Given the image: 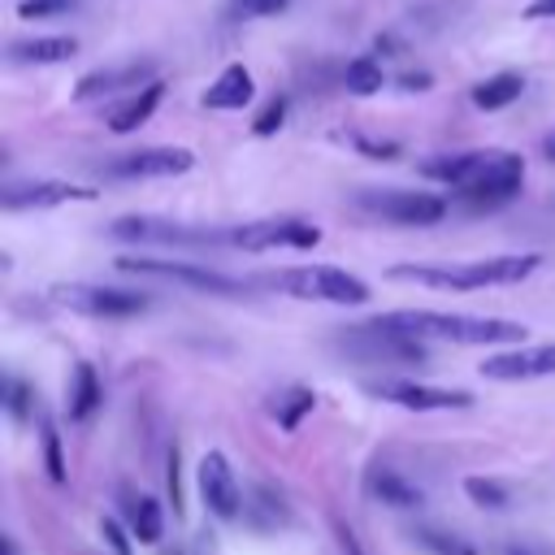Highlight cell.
Segmentation results:
<instances>
[{
  "instance_id": "1",
  "label": "cell",
  "mask_w": 555,
  "mask_h": 555,
  "mask_svg": "<svg viewBox=\"0 0 555 555\" xmlns=\"http://www.w3.org/2000/svg\"><path fill=\"white\" fill-rule=\"evenodd\" d=\"M377 330L416 338V343H455V347H525V325L507 317H477V312H434V308H395L373 317Z\"/></svg>"
},
{
  "instance_id": "2",
  "label": "cell",
  "mask_w": 555,
  "mask_h": 555,
  "mask_svg": "<svg viewBox=\"0 0 555 555\" xmlns=\"http://www.w3.org/2000/svg\"><path fill=\"white\" fill-rule=\"evenodd\" d=\"M542 264L538 251L520 256H486V260H464V264H390V282H416L434 291H481V286H512L525 282Z\"/></svg>"
},
{
  "instance_id": "3",
  "label": "cell",
  "mask_w": 555,
  "mask_h": 555,
  "mask_svg": "<svg viewBox=\"0 0 555 555\" xmlns=\"http://www.w3.org/2000/svg\"><path fill=\"white\" fill-rule=\"evenodd\" d=\"M256 286L286 291L291 299H317V304H369V282L338 269V264H295L278 273H260Z\"/></svg>"
},
{
  "instance_id": "4",
  "label": "cell",
  "mask_w": 555,
  "mask_h": 555,
  "mask_svg": "<svg viewBox=\"0 0 555 555\" xmlns=\"http://www.w3.org/2000/svg\"><path fill=\"white\" fill-rule=\"evenodd\" d=\"M121 273H139V278H160V282H178V286H191V291H204V295H247L256 282H238L230 273H217L199 260H165V256H121L117 260Z\"/></svg>"
},
{
  "instance_id": "5",
  "label": "cell",
  "mask_w": 555,
  "mask_h": 555,
  "mask_svg": "<svg viewBox=\"0 0 555 555\" xmlns=\"http://www.w3.org/2000/svg\"><path fill=\"white\" fill-rule=\"evenodd\" d=\"M356 208L382 217L390 225H438L447 217V199L434 191H403V186H364L356 191Z\"/></svg>"
},
{
  "instance_id": "6",
  "label": "cell",
  "mask_w": 555,
  "mask_h": 555,
  "mask_svg": "<svg viewBox=\"0 0 555 555\" xmlns=\"http://www.w3.org/2000/svg\"><path fill=\"white\" fill-rule=\"evenodd\" d=\"M334 347L364 360V364H425L429 351L425 343L416 338H403V334H390V330H377L373 321H360V325H343L334 334Z\"/></svg>"
},
{
  "instance_id": "7",
  "label": "cell",
  "mask_w": 555,
  "mask_h": 555,
  "mask_svg": "<svg viewBox=\"0 0 555 555\" xmlns=\"http://www.w3.org/2000/svg\"><path fill=\"white\" fill-rule=\"evenodd\" d=\"M108 234L121 243H165V247L230 243V225H186V221H165V217H117Z\"/></svg>"
},
{
  "instance_id": "8",
  "label": "cell",
  "mask_w": 555,
  "mask_h": 555,
  "mask_svg": "<svg viewBox=\"0 0 555 555\" xmlns=\"http://www.w3.org/2000/svg\"><path fill=\"white\" fill-rule=\"evenodd\" d=\"M52 304L74 308L82 317H139L152 308L147 291H121V286H100V282H56Z\"/></svg>"
},
{
  "instance_id": "9",
  "label": "cell",
  "mask_w": 555,
  "mask_h": 555,
  "mask_svg": "<svg viewBox=\"0 0 555 555\" xmlns=\"http://www.w3.org/2000/svg\"><path fill=\"white\" fill-rule=\"evenodd\" d=\"M317 243H321V225L304 217H264V221L230 225V247H243V251H278V247L308 251Z\"/></svg>"
},
{
  "instance_id": "10",
  "label": "cell",
  "mask_w": 555,
  "mask_h": 555,
  "mask_svg": "<svg viewBox=\"0 0 555 555\" xmlns=\"http://www.w3.org/2000/svg\"><path fill=\"white\" fill-rule=\"evenodd\" d=\"M364 390L382 403H395V408H408V412H460L473 403L468 390H455V386H425V382H412V377H377V382H364Z\"/></svg>"
},
{
  "instance_id": "11",
  "label": "cell",
  "mask_w": 555,
  "mask_h": 555,
  "mask_svg": "<svg viewBox=\"0 0 555 555\" xmlns=\"http://www.w3.org/2000/svg\"><path fill=\"white\" fill-rule=\"evenodd\" d=\"M195 490L204 499V507L217 520H238L243 516V486L230 468V460L221 451H204L195 464Z\"/></svg>"
},
{
  "instance_id": "12",
  "label": "cell",
  "mask_w": 555,
  "mask_h": 555,
  "mask_svg": "<svg viewBox=\"0 0 555 555\" xmlns=\"http://www.w3.org/2000/svg\"><path fill=\"white\" fill-rule=\"evenodd\" d=\"M100 191L78 186V182H61V178H26V182H4L0 186V208L4 212H22V208H61V204H91Z\"/></svg>"
},
{
  "instance_id": "13",
  "label": "cell",
  "mask_w": 555,
  "mask_h": 555,
  "mask_svg": "<svg viewBox=\"0 0 555 555\" xmlns=\"http://www.w3.org/2000/svg\"><path fill=\"white\" fill-rule=\"evenodd\" d=\"M147 82H156V61L139 56V61H121V65H100L91 74H82L74 82V100L78 104H91V100H104V95H117V91H143Z\"/></svg>"
},
{
  "instance_id": "14",
  "label": "cell",
  "mask_w": 555,
  "mask_h": 555,
  "mask_svg": "<svg viewBox=\"0 0 555 555\" xmlns=\"http://www.w3.org/2000/svg\"><path fill=\"white\" fill-rule=\"evenodd\" d=\"M195 165L191 147H139V152H121L104 165L108 178H178Z\"/></svg>"
},
{
  "instance_id": "15",
  "label": "cell",
  "mask_w": 555,
  "mask_h": 555,
  "mask_svg": "<svg viewBox=\"0 0 555 555\" xmlns=\"http://www.w3.org/2000/svg\"><path fill=\"white\" fill-rule=\"evenodd\" d=\"M481 377L490 382H529V377H555V343L538 347H512L481 360Z\"/></svg>"
},
{
  "instance_id": "16",
  "label": "cell",
  "mask_w": 555,
  "mask_h": 555,
  "mask_svg": "<svg viewBox=\"0 0 555 555\" xmlns=\"http://www.w3.org/2000/svg\"><path fill=\"white\" fill-rule=\"evenodd\" d=\"M520 182H525V160L516 152H499L494 165L486 169V178H477L473 186H464L455 195L473 208H494V204H507L520 191Z\"/></svg>"
},
{
  "instance_id": "17",
  "label": "cell",
  "mask_w": 555,
  "mask_h": 555,
  "mask_svg": "<svg viewBox=\"0 0 555 555\" xmlns=\"http://www.w3.org/2000/svg\"><path fill=\"white\" fill-rule=\"evenodd\" d=\"M499 147H473V152H438V156H425L421 160V173L434 178V182H447L451 191H464L473 186L477 178H486V169L494 165Z\"/></svg>"
},
{
  "instance_id": "18",
  "label": "cell",
  "mask_w": 555,
  "mask_h": 555,
  "mask_svg": "<svg viewBox=\"0 0 555 555\" xmlns=\"http://www.w3.org/2000/svg\"><path fill=\"white\" fill-rule=\"evenodd\" d=\"M251 95H256L251 69L234 61V65H225V69L212 78V87L199 95V104H204V108H212V113H238L243 104H251Z\"/></svg>"
},
{
  "instance_id": "19",
  "label": "cell",
  "mask_w": 555,
  "mask_h": 555,
  "mask_svg": "<svg viewBox=\"0 0 555 555\" xmlns=\"http://www.w3.org/2000/svg\"><path fill=\"white\" fill-rule=\"evenodd\" d=\"M364 490L377 499V503H386V507H399V512H412V507H421L425 503V490L416 486V481H408L399 468H369V477H364Z\"/></svg>"
},
{
  "instance_id": "20",
  "label": "cell",
  "mask_w": 555,
  "mask_h": 555,
  "mask_svg": "<svg viewBox=\"0 0 555 555\" xmlns=\"http://www.w3.org/2000/svg\"><path fill=\"white\" fill-rule=\"evenodd\" d=\"M78 52V39L69 35H39V39H9V61L13 65H56Z\"/></svg>"
},
{
  "instance_id": "21",
  "label": "cell",
  "mask_w": 555,
  "mask_h": 555,
  "mask_svg": "<svg viewBox=\"0 0 555 555\" xmlns=\"http://www.w3.org/2000/svg\"><path fill=\"white\" fill-rule=\"evenodd\" d=\"M243 520L260 533H273L291 525V507L273 486H251V494H243Z\"/></svg>"
},
{
  "instance_id": "22",
  "label": "cell",
  "mask_w": 555,
  "mask_h": 555,
  "mask_svg": "<svg viewBox=\"0 0 555 555\" xmlns=\"http://www.w3.org/2000/svg\"><path fill=\"white\" fill-rule=\"evenodd\" d=\"M165 100V82L156 78V82H147L143 91H134V95H126L113 113H108V130L113 134H130V130H139L152 113H156V104Z\"/></svg>"
},
{
  "instance_id": "23",
  "label": "cell",
  "mask_w": 555,
  "mask_h": 555,
  "mask_svg": "<svg viewBox=\"0 0 555 555\" xmlns=\"http://www.w3.org/2000/svg\"><path fill=\"white\" fill-rule=\"evenodd\" d=\"M520 91H525V74H516V69H499V74L481 78V82H477L468 95H473V104H477V108L494 113V108L516 104V100H520Z\"/></svg>"
},
{
  "instance_id": "24",
  "label": "cell",
  "mask_w": 555,
  "mask_h": 555,
  "mask_svg": "<svg viewBox=\"0 0 555 555\" xmlns=\"http://www.w3.org/2000/svg\"><path fill=\"white\" fill-rule=\"evenodd\" d=\"M126 525H130V538H139L143 546H156L165 533V512L147 494H126Z\"/></svg>"
},
{
  "instance_id": "25",
  "label": "cell",
  "mask_w": 555,
  "mask_h": 555,
  "mask_svg": "<svg viewBox=\"0 0 555 555\" xmlns=\"http://www.w3.org/2000/svg\"><path fill=\"white\" fill-rule=\"evenodd\" d=\"M100 403H104V386H100L95 369L87 360H78L74 364V382H69V416L74 421H91Z\"/></svg>"
},
{
  "instance_id": "26",
  "label": "cell",
  "mask_w": 555,
  "mask_h": 555,
  "mask_svg": "<svg viewBox=\"0 0 555 555\" xmlns=\"http://www.w3.org/2000/svg\"><path fill=\"white\" fill-rule=\"evenodd\" d=\"M312 408H317V390H312V386H286L282 395H273L269 416H273L282 429H299Z\"/></svg>"
},
{
  "instance_id": "27",
  "label": "cell",
  "mask_w": 555,
  "mask_h": 555,
  "mask_svg": "<svg viewBox=\"0 0 555 555\" xmlns=\"http://www.w3.org/2000/svg\"><path fill=\"white\" fill-rule=\"evenodd\" d=\"M408 538H412L421 551H429V555H477V551H473V542H468V538H460V533H451V529L416 525V529H408Z\"/></svg>"
},
{
  "instance_id": "28",
  "label": "cell",
  "mask_w": 555,
  "mask_h": 555,
  "mask_svg": "<svg viewBox=\"0 0 555 555\" xmlns=\"http://www.w3.org/2000/svg\"><path fill=\"white\" fill-rule=\"evenodd\" d=\"M343 87H347L351 95H377V91L386 87L382 61H377V56H356V61H347V69H343Z\"/></svg>"
},
{
  "instance_id": "29",
  "label": "cell",
  "mask_w": 555,
  "mask_h": 555,
  "mask_svg": "<svg viewBox=\"0 0 555 555\" xmlns=\"http://www.w3.org/2000/svg\"><path fill=\"white\" fill-rule=\"evenodd\" d=\"M464 494H468L477 507H486V512H503V507L512 503L507 486L494 481V477H468V481H464Z\"/></svg>"
},
{
  "instance_id": "30",
  "label": "cell",
  "mask_w": 555,
  "mask_h": 555,
  "mask_svg": "<svg viewBox=\"0 0 555 555\" xmlns=\"http://www.w3.org/2000/svg\"><path fill=\"white\" fill-rule=\"evenodd\" d=\"M43 468H48V477L52 481H65V455H61V434H56V425L52 421H43Z\"/></svg>"
},
{
  "instance_id": "31",
  "label": "cell",
  "mask_w": 555,
  "mask_h": 555,
  "mask_svg": "<svg viewBox=\"0 0 555 555\" xmlns=\"http://www.w3.org/2000/svg\"><path fill=\"white\" fill-rule=\"evenodd\" d=\"M282 121H286V95H273L260 113H256V121H251V134H260V139H269V134H278L282 130Z\"/></svg>"
},
{
  "instance_id": "32",
  "label": "cell",
  "mask_w": 555,
  "mask_h": 555,
  "mask_svg": "<svg viewBox=\"0 0 555 555\" xmlns=\"http://www.w3.org/2000/svg\"><path fill=\"white\" fill-rule=\"evenodd\" d=\"M4 408L13 421H26L30 416V386L22 377H4Z\"/></svg>"
},
{
  "instance_id": "33",
  "label": "cell",
  "mask_w": 555,
  "mask_h": 555,
  "mask_svg": "<svg viewBox=\"0 0 555 555\" xmlns=\"http://www.w3.org/2000/svg\"><path fill=\"white\" fill-rule=\"evenodd\" d=\"M291 0H230V17H273Z\"/></svg>"
},
{
  "instance_id": "34",
  "label": "cell",
  "mask_w": 555,
  "mask_h": 555,
  "mask_svg": "<svg viewBox=\"0 0 555 555\" xmlns=\"http://www.w3.org/2000/svg\"><path fill=\"white\" fill-rule=\"evenodd\" d=\"M74 9V0H22L17 4V13L26 17V22H35V17H61V13H69Z\"/></svg>"
},
{
  "instance_id": "35",
  "label": "cell",
  "mask_w": 555,
  "mask_h": 555,
  "mask_svg": "<svg viewBox=\"0 0 555 555\" xmlns=\"http://www.w3.org/2000/svg\"><path fill=\"white\" fill-rule=\"evenodd\" d=\"M165 486H169V503H173V516H182V464H178V447H169V460H165Z\"/></svg>"
},
{
  "instance_id": "36",
  "label": "cell",
  "mask_w": 555,
  "mask_h": 555,
  "mask_svg": "<svg viewBox=\"0 0 555 555\" xmlns=\"http://www.w3.org/2000/svg\"><path fill=\"white\" fill-rule=\"evenodd\" d=\"M351 147H360V152L373 156V160H390V156H399V143H390V139H364V134H351Z\"/></svg>"
},
{
  "instance_id": "37",
  "label": "cell",
  "mask_w": 555,
  "mask_h": 555,
  "mask_svg": "<svg viewBox=\"0 0 555 555\" xmlns=\"http://www.w3.org/2000/svg\"><path fill=\"white\" fill-rule=\"evenodd\" d=\"M100 538L108 542V551H113V555H130V538H126V529H121L113 516H108V520H100Z\"/></svg>"
},
{
  "instance_id": "38",
  "label": "cell",
  "mask_w": 555,
  "mask_h": 555,
  "mask_svg": "<svg viewBox=\"0 0 555 555\" xmlns=\"http://www.w3.org/2000/svg\"><path fill=\"white\" fill-rule=\"evenodd\" d=\"M525 17H555V0H529Z\"/></svg>"
},
{
  "instance_id": "39",
  "label": "cell",
  "mask_w": 555,
  "mask_h": 555,
  "mask_svg": "<svg viewBox=\"0 0 555 555\" xmlns=\"http://www.w3.org/2000/svg\"><path fill=\"white\" fill-rule=\"evenodd\" d=\"M399 82H403V91H425L429 87V74H403Z\"/></svg>"
},
{
  "instance_id": "40",
  "label": "cell",
  "mask_w": 555,
  "mask_h": 555,
  "mask_svg": "<svg viewBox=\"0 0 555 555\" xmlns=\"http://www.w3.org/2000/svg\"><path fill=\"white\" fill-rule=\"evenodd\" d=\"M503 555H542V551H533V546H525V542H512Z\"/></svg>"
},
{
  "instance_id": "41",
  "label": "cell",
  "mask_w": 555,
  "mask_h": 555,
  "mask_svg": "<svg viewBox=\"0 0 555 555\" xmlns=\"http://www.w3.org/2000/svg\"><path fill=\"white\" fill-rule=\"evenodd\" d=\"M542 156H546V160H551V165H555V130H551V134H546V139H542Z\"/></svg>"
},
{
  "instance_id": "42",
  "label": "cell",
  "mask_w": 555,
  "mask_h": 555,
  "mask_svg": "<svg viewBox=\"0 0 555 555\" xmlns=\"http://www.w3.org/2000/svg\"><path fill=\"white\" fill-rule=\"evenodd\" d=\"M0 546H4V555H17V542L13 538H0Z\"/></svg>"
}]
</instances>
